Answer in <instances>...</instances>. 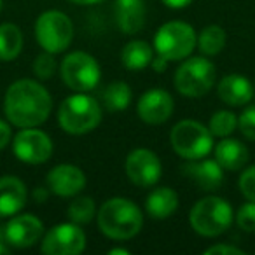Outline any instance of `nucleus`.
Here are the masks:
<instances>
[{"instance_id":"7ed1b4c3","label":"nucleus","mask_w":255,"mask_h":255,"mask_svg":"<svg viewBox=\"0 0 255 255\" xmlns=\"http://www.w3.org/2000/svg\"><path fill=\"white\" fill-rule=\"evenodd\" d=\"M102 121L100 103L93 96L77 91L61 102L58 109V123L68 135H86Z\"/></svg>"},{"instance_id":"412c9836","label":"nucleus","mask_w":255,"mask_h":255,"mask_svg":"<svg viewBox=\"0 0 255 255\" xmlns=\"http://www.w3.org/2000/svg\"><path fill=\"white\" fill-rule=\"evenodd\" d=\"M145 208L152 219H168L177 212L178 194L171 187H157L149 194Z\"/></svg>"},{"instance_id":"4c0bfd02","label":"nucleus","mask_w":255,"mask_h":255,"mask_svg":"<svg viewBox=\"0 0 255 255\" xmlns=\"http://www.w3.org/2000/svg\"><path fill=\"white\" fill-rule=\"evenodd\" d=\"M109 254L110 255H117V254H121V255H129V250H128V248H110Z\"/></svg>"},{"instance_id":"4468645a","label":"nucleus","mask_w":255,"mask_h":255,"mask_svg":"<svg viewBox=\"0 0 255 255\" xmlns=\"http://www.w3.org/2000/svg\"><path fill=\"white\" fill-rule=\"evenodd\" d=\"M173 109L175 103L171 95L159 88L145 91L136 103V112L147 124H163L171 117Z\"/></svg>"},{"instance_id":"58836bf2","label":"nucleus","mask_w":255,"mask_h":255,"mask_svg":"<svg viewBox=\"0 0 255 255\" xmlns=\"http://www.w3.org/2000/svg\"><path fill=\"white\" fill-rule=\"evenodd\" d=\"M7 254H11V248H9L7 245L0 243V255H7Z\"/></svg>"},{"instance_id":"20e7f679","label":"nucleus","mask_w":255,"mask_h":255,"mask_svg":"<svg viewBox=\"0 0 255 255\" xmlns=\"http://www.w3.org/2000/svg\"><path fill=\"white\" fill-rule=\"evenodd\" d=\"M233 215V208L226 199L219 196H206L192 206L189 213V222L198 234L215 238L229 229Z\"/></svg>"},{"instance_id":"a878e982","label":"nucleus","mask_w":255,"mask_h":255,"mask_svg":"<svg viewBox=\"0 0 255 255\" xmlns=\"http://www.w3.org/2000/svg\"><path fill=\"white\" fill-rule=\"evenodd\" d=\"M96 213V205L89 196H79L68 205L67 215L75 224H88L93 220Z\"/></svg>"},{"instance_id":"7c9ffc66","label":"nucleus","mask_w":255,"mask_h":255,"mask_svg":"<svg viewBox=\"0 0 255 255\" xmlns=\"http://www.w3.org/2000/svg\"><path fill=\"white\" fill-rule=\"evenodd\" d=\"M238 187H240L241 194L248 199V201H255V164L243 171L238 180Z\"/></svg>"},{"instance_id":"ddd939ff","label":"nucleus","mask_w":255,"mask_h":255,"mask_svg":"<svg viewBox=\"0 0 255 255\" xmlns=\"http://www.w3.org/2000/svg\"><path fill=\"white\" fill-rule=\"evenodd\" d=\"M42 234H44L42 220L35 215H30V213L12 217L4 231V236L7 240V243L16 248L33 247L37 241H40Z\"/></svg>"},{"instance_id":"473e14b6","label":"nucleus","mask_w":255,"mask_h":255,"mask_svg":"<svg viewBox=\"0 0 255 255\" xmlns=\"http://www.w3.org/2000/svg\"><path fill=\"white\" fill-rule=\"evenodd\" d=\"M11 140H12L11 124L0 119V150L5 149V147H7L9 143H11Z\"/></svg>"},{"instance_id":"72a5a7b5","label":"nucleus","mask_w":255,"mask_h":255,"mask_svg":"<svg viewBox=\"0 0 255 255\" xmlns=\"http://www.w3.org/2000/svg\"><path fill=\"white\" fill-rule=\"evenodd\" d=\"M163 4L170 9H184L192 4V0H163Z\"/></svg>"},{"instance_id":"f03ea898","label":"nucleus","mask_w":255,"mask_h":255,"mask_svg":"<svg viewBox=\"0 0 255 255\" xmlns=\"http://www.w3.org/2000/svg\"><path fill=\"white\" fill-rule=\"evenodd\" d=\"M98 227L110 240H129L136 236L143 226L142 210L126 198L107 199L96 213Z\"/></svg>"},{"instance_id":"f3484780","label":"nucleus","mask_w":255,"mask_h":255,"mask_svg":"<svg viewBox=\"0 0 255 255\" xmlns=\"http://www.w3.org/2000/svg\"><path fill=\"white\" fill-rule=\"evenodd\" d=\"M28 191L18 177L0 178V217H12L26 205Z\"/></svg>"},{"instance_id":"a211bd4d","label":"nucleus","mask_w":255,"mask_h":255,"mask_svg":"<svg viewBox=\"0 0 255 255\" xmlns=\"http://www.w3.org/2000/svg\"><path fill=\"white\" fill-rule=\"evenodd\" d=\"M187 177H191L196 184L199 185V189L203 191H215L222 184V166L217 163L215 159H194L189 164H185L182 168Z\"/></svg>"},{"instance_id":"f8f14e48","label":"nucleus","mask_w":255,"mask_h":255,"mask_svg":"<svg viewBox=\"0 0 255 255\" xmlns=\"http://www.w3.org/2000/svg\"><path fill=\"white\" fill-rule=\"evenodd\" d=\"M124 171L133 184L147 189L159 182L161 173H163V164L156 152L149 149H136L131 154H128Z\"/></svg>"},{"instance_id":"f257e3e1","label":"nucleus","mask_w":255,"mask_h":255,"mask_svg":"<svg viewBox=\"0 0 255 255\" xmlns=\"http://www.w3.org/2000/svg\"><path fill=\"white\" fill-rule=\"evenodd\" d=\"M7 119L19 128H37L53 110V98L40 82L19 79L9 86L4 100Z\"/></svg>"},{"instance_id":"1a4fd4ad","label":"nucleus","mask_w":255,"mask_h":255,"mask_svg":"<svg viewBox=\"0 0 255 255\" xmlns=\"http://www.w3.org/2000/svg\"><path fill=\"white\" fill-rule=\"evenodd\" d=\"M61 77L63 82L74 91L88 93L100 82V67L91 54L84 51H74L61 61Z\"/></svg>"},{"instance_id":"5701e85b","label":"nucleus","mask_w":255,"mask_h":255,"mask_svg":"<svg viewBox=\"0 0 255 255\" xmlns=\"http://www.w3.org/2000/svg\"><path fill=\"white\" fill-rule=\"evenodd\" d=\"M23 49V33L12 23L0 25V61H12Z\"/></svg>"},{"instance_id":"9d476101","label":"nucleus","mask_w":255,"mask_h":255,"mask_svg":"<svg viewBox=\"0 0 255 255\" xmlns=\"http://www.w3.org/2000/svg\"><path fill=\"white\" fill-rule=\"evenodd\" d=\"M86 248V234L75 222L58 224L46 233L40 250L47 255H77Z\"/></svg>"},{"instance_id":"0eeeda50","label":"nucleus","mask_w":255,"mask_h":255,"mask_svg":"<svg viewBox=\"0 0 255 255\" xmlns=\"http://www.w3.org/2000/svg\"><path fill=\"white\" fill-rule=\"evenodd\" d=\"M215 84V65L203 56L185 60L175 72V88L189 98H198Z\"/></svg>"},{"instance_id":"c9c22d12","label":"nucleus","mask_w":255,"mask_h":255,"mask_svg":"<svg viewBox=\"0 0 255 255\" xmlns=\"http://www.w3.org/2000/svg\"><path fill=\"white\" fill-rule=\"evenodd\" d=\"M33 198H35V201H37V203L46 201V199H47V191H46L44 187H39L35 192H33Z\"/></svg>"},{"instance_id":"dca6fc26","label":"nucleus","mask_w":255,"mask_h":255,"mask_svg":"<svg viewBox=\"0 0 255 255\" xmlns=\"http://www.w3.org/2000/svg\"><path fill=\"white\" fill-rule=\"evenodd\" d=\"M145 14L143 0H116L114 4L116 23L126 35H135L145 26Z\"/></svg>"},{"instance_id":"6ab92c4d","label":"nucleus","mask_w":255,"mask_h":255,"mask_svg":"<svg viewBox=\"0 0 255 255\" xmlns=\"http://www.w3.org/2000/svg\"><path fill=\"white\" fill-rule=\"evenodd\" d=\"M217 91H219V98L231 107L245 105V103L250 102L252 96H254L252 82L248 81L245 75H240V74L224 75V77L220 79L219 86H217Z\"/></svg>"},{"instance_id":"bb28decb","label":"nucleus","mask_w":255,"mask_h":255,"mask_svg":"<svg viewBox=\"0 0 255 255\" xmlns=\"http://www.w3.org/2000/svg\"><path fill=\"white\" fill-rule=\"evenodd\" d=\"M238 126V117L236 114H233L231 110H219L210 117L208 129L213 136H219V138H226L231 133L236 129Z\"/></svg>"},{"instance_id":"c85d7f7f","label":"nucleus","mask_w":255,"mask_h":255,"mask_svg":"<svg viewBox=\"0 0 255 255\" xmlns=\"http://www.w3.org/2000/svg\"><path fill=\"white\" fill-rule=\"evenodd\" d=\"M236 224L245 233H255V201H248L238 210Z\"/></svg>"},{"instance_id":"6e6552de","label":"nucleus","mask_w":255,"mask_h":255,"mask_svg":"<svg viewBox=\"0 0 255 255\" xmlns=\"http://www.w3.org/2000/svg\"><path fill=\"white\" fill-rule=\"evenodd\" d=\"M35 37L39 46L47 53H63L74 39V25L61 11H46L35 23Z\"/></svg>"},{"instance_id":"2eb2a0df","label":"nucleus","mask_w":255,"mask_h":255,"mask_svg":"<svg viewBox=\"0 0 255 255\" xmlns=\"http://www.w3.org/2000/svg\"><path fill=\"white\" fill-rule=\"evenodd\" d=\"M47 187L61 198H72L86 187V175L74 164H58L47 173Z\"/></svg>"},{"instance_id":"aec40b11","label":"nucleus","mask_w":255,"mask_h":255,"mask_svg":"<svg viewBox=\"0 0 255 255\" xmlns=\"http://www.w3.org/2000/svg\"><path fill=\"white\" fill-rule=\"evenodd\" d=\"M250 159L248 149L241 142L233 138H224L215 147V161L222 166V170L238 171Z\"/></svg>"},{"instance_id":"4be33fe9","label":"nucleus","mask_w":255,"mask_h":255,"mask_svg":"<svg viewBox=\"0 0 255 255\" xmlns=\"http://www.w3.org/2000/svg\"><path fill=\"white\" fill-rule=\"evenodd\" d=\"M154 60V49L145 40H131L124 46L121 53V61L128 70H142Z\"/></svg>"},{"instance_id":"393cba45","label":"nucleus","mask_w":255,"mask_h":255,"mask_svg":"<svg viewBox=\"0 0 255 255\" xmlns=\"http://www.w3.org/2000/svg\"><path fill=\"white\" fill-rule=\"evenodd\" d=\"M226 32L219 25H210L199 32L198 37V47L206 56H215L226 47Z\"/></svg>"},{"instance_id":"2f4dec72","label":"nucleus","mask_w":255,"mask_h":255,"mask_svg":"<svg viewBox=\"0 0 255 255\" xmlns=\"http://www.w3.org/2000/svg\"><path fill=\"white\" fill-rule=\"evenodd\" d=\"M215 254H229V255H245L247 252L241 250L238 247H231V245H224V243H219V245H212L205 250V255H215Z\"/></svg>"},{"instance_id":"9b49d317","label":"nucleus","mask_w":255,"mask_h":255,"mask_svg":"<svg viewBox=\"0 0 255 255\" xmlns=\"http://www.w3.org/2000/svg\"><path fill=\"white\" fill-rule=\"evenodd\" d=\"M16 157L26 164H42L53 156V140L49 135L33 128H23L12 138Z\"/></svg>"},{"instance_id":"39448f33","label":"nucleus","mask_w":255,"mask_h":255,"mask_svg":"<svg viewBox=\"0 0 255 255\" xmlns=\"http://www.w3.org/2000/svg\"><path fill=\"white\" fill-rule=\"evenodd\" d=\"M173 150L187 161L201 159L213 147V135L206 126L194 119H184L173 126L170 133Z\"/></svg>"},{"instance_id":"b1692460","label":"nucleus","mask_w":255,"mask_h":255,"mask_svg":"<svg viewBox=\"0 0 255 255\" xmlns=\"http://www.w3.org/2000/svg\"><path fill=\"white\" fill-rule=\"evenodd\" d=\"M133 93L131 88L123 81L110 82L102 93L103 105L110 110V112H117V110H124L129 103H131Z\"/></svg>"},{"instance_id":"ea45409f","label":"nucleus","mask_w":255,"mask_h":255,"mask_svg":"<svg viewBox=\"0 0 255 255\" xmlns=\"http://www.w3.org/2000/svg\"><path fill=\"white\" fill-rule=\"evenodd\" d=\"M2 7H4V2H2V0H0V12H2Z\"/></svg>"},{"instance_id":"e433bc0d","label":"nucleus","mask_w":255,"mask_h":255,"mask_svg":"<svg viewBox=\"0 0 255 255\" xmlns=\"http://www.w3.org/2000/svg\"><path fill=\"white\" fill-rule=\"evenodd\" d=\"M70 2H74L77 5H93V4H100L103 0H70Z\"/></svg>"},{"instance_id":"f704fd0d","label":"nucleus","mask_w":255,"mask_h":255,"mask_svg":"<svg viewBox=\"0 0 255 255\" xmlns=\"http://www.w3.org/2000/svg\"><path fill=\"white\" fill-rule=\"evenodd\" d=\"M168 63H170V61H168L166 58H163V56H159V54H157L150 65H152L156 72H164V70H166V67H168Z\"/></svg>"},{"instance_id":"cd10ccee","label":"nucleus","mask_w":255,"mask_h":255,"mask_svg":"<svg viewBox=\"0 0 255 255\" xmlns=\"http://www.w3.org/2000/svg\"><path fill=\"white\" fill-rule=\"evenodd\" d=\"M56 67L58 65H56V60H54V54L44 51L42 54L37 56L35 63H33V72H35V75L39 79L47 81V79H51L56 74Z\"/></svg>"},{"instance_id":"c756f323","label":"nucleus","mask_w":255,"mask_h":255,"mask_svg":"<svg viewBox=\"0 0 255 255\" xmlns=\"http://www.w3.org/2000/svg\"><path fill=\"white\" fill-rule=\"evenodd\" d=\"M238 126H240V131L245 138L255 142V105L243 110V114L238 119Z\"/></svg>"},{"instance_id":"423d86ee","label":"nucleus","mask_w":255,"mask_h":255,"mask_svg":"<svg viewBox=\"0 0 255 255\" xmlns=\"http://www.w3.org/2000/svg\"><path fill=\"white\" fill-rule=\"evenodd\" d=\"M198 35L189 23L170 21L164 23L154 35V49L168 61L185 60L194 51Z\"/></svg>"}]
</instances>
